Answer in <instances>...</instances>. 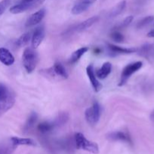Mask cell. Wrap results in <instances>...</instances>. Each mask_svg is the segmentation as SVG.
Masks as SVG:
<instances>
[{
    "label": "cell",
    "mask_w": 154,
    "mask_h": 154,
    "mask_svg": "<svg viewBox=\"0 0 154 154\" xmlns=\"http://www.w3.org/2000/svg\"><path fill=\"white\" fill-rule=\"evenodd\" d=\"M38 120V115L36 112H32L30 114L29 117L27 118V121H26L25 124H24V128H23V131L24 133H27L29 131L31 130L33 128V126L36 124V121Z\"/></svg>",
    "instance_id": "17"
},
{
    "label": "cell",
    "mask_w": 154,
    "mask_h": 154,
    "mask_svg": "<svg viewBox=\"0 0 154 154\" xmlns=\"http://www.w3.org/2000/svg\"><path fill=\"white\" fill-rule=\"evenodd\" d=\"M74 138H75V147L77 149L85 150L94 154H98L99 153V147L98 144L88 140L82 133L77 132L75 134Z\"/></svg>",
    "instance_id": "1"
},
{
    "label": "cell",
    "mask_w": 154,
    "mask_h": 154,
    "mask_svg": "<svg viewBox=\"0 0 154 154\" xmlns=\"http://www.w3.org/2000/svg\"><path fill=\"white\" fill-rule=\"evenodd\" d=\"M126 7V1H122L119 3H118L115 7H113L109 12V17L113 18L117 17L118 15L120 14L124 9Z\"/></svg>",
    "instance_id": "20"
},
{
    "label": "cell",
    "mask_w": 154,
    "mask_h": 154,
    "mask_svg": "<svg viewBox=\"0 0 154 154\" xmlns=\"http://www.w3.org/2000/svg\"><path fill=\"white\" fill-rule=\"evenodd\" d=\"M12 1L13 0H2L0 2V16L5 11L7 8L10 5Z\"/></svg>",
    "instance_id": "29"
},
{
    "label": "cell",
    "mask_w": 154,
    "mask_h": 154,
    "mask_svg": "<svg viewBox=\"0 0 154 154\" xmlns=\"http://www.w3.org/2000/svg\"><path fill=\"white\" fill-rule=\"evenodd\" d=\"M110 38H111L112 40L114 41L115 42H117V43L123 42L124 39H125V37H124L123 35L119 32H118L117 30H114L110 34Z\"/></svg>",
    "instance_id": "27"
},
{
    "label": "cell",
    "mask_w": 154,
    "mask_h": 154,
    "mask_svg": "<svg viewBox=\"0 0 154 154\" xmlns=\"http://www.w3.org/2000/svg\"><path fill=\"white\" fill-rule=\"evenodd\" d=\"M112 70V64L110 62H106L103 64L101 69L97 70L96 76L99 79H105L110 74Z\"/></svg>",
    "instance_id": "16"
},
{
    "label": "cell",
    "mask_w": 154,
    "mask_h": 154,
    "mask_svg": "<svg viewBox=\"0 0 154 154\" xmlns=\"http://www.w3.org/2000/svg\"><path fill=\"white\" fill-rule=\"evenodd\" d=\"M35 6H36V5L34 2H26L24 1H20L19 3L14 5L11 8L10 12L14 14H21L32 8H34Z\"/></svg>",
    "instance_id": "9"
},
{
    "label": "cell",
    "mask_w": 154,
    "mask_h": 154,
    "mask_svg": "<svg viewBox=\"0 0 154 154\" xmlns=\"http://www.w3.org/2000/svg\"><path fill=\"white\" fill-rule=\"evenodd\" d=\"M82 1L83 2L86 3V4L89 5H91L92 4H93L94 2H95L97 1V0H82Z\"/></svg>",
    "instance_id": "30"
},
{
    "label": "cell",
    "mask_w": 154,
    "mask_h": 154,
    "mask_svg": "<svg viewBox=\"0 0 154 154\" xmlns=\"http://www.w3.org/2000/svg\"><path fill=\"white\" fill-rule=\"evenodd\" d=\"M10 92L8 91L7 87L3 84H0V101L6 99L10 96Z\"/></svg>",
    "instance_id": "28"
},
{
    "label": "cell",
    "mask_w": 154,
    "mask_h": 154,
    "mask_svg": "<svg viewBox=\"0 0 154 154\" xmlns=\"http://www.w3.org/2000/svg\"><path fill=\"white\" fill-rule=\"evenodd\" d=\"M21 1L26 2H34V3H36V5H38L40 4V3L39 2V0H21Z\"/></svg>",
    "instance_id": "31"
},
{
    "label": "cell",
    "mask_w": 154,
    "mask_h": 154,
    "mask_svg": "<svg viewBox=\"0 0 154 154\" xmlns=\"http://www.w3.org/2000/svg\"><path fill=\"white\" fill-rule=\"evenodd\" d=\"M94 52H95V54H100V53H101V50L100 49V48H95V51H94Z\"/></svg>",
    "instance_id": "33"
},
{
    "label": "cell",
    "mask_w": 154,
    "mask_h": 154,
    "mask_svg": "<svg viewBox=\"0 0 154 154\" xmlns=\"http://www.w3.org/2000/svg\"><path fill=\"white\" fill-rule=\"evenodd\" d=\"M101 108L98 102H95L85 111V117L87 123L91 126H95L101 117Z\"/></svg>",
    "instance_id": "3"
},
{
    "label": "cell",
    "mask_w": 154,
    "mask_h": 154,
    "mask_svg": "<svg viewBox=\"0 0 154 154\" xmlns=\"http://www.w3.org/2000/svg\"><path fill=\"white\" fill-rule=\"evenodd\" d=\"M45 14H46V11H45V9L44 8L40 9V10L33 13L27 19V22H26V26L31 27L39 24L43 20V18L45 17Z\"/></svg>",
    "instance_id": "7"
},
{
    "label": "cell",
    "mask_w": 154,
    "mask_h": 154,
    "mask_svg": "<svg viewBox=\"0 0 154 154\" xmlns=\"http://www.w3.org/2000/svg\"><path fill=\"white\" fill-rule=\"evenodd\" d=\"M11 140L14 145L17 147L19 145L27 146H35L36 142L33 139L29 138H19V137H11Z\"/></svg>",
    "instance_id": "18"
},
{
    "label": "cell",
    "mask_w": 154,
    "mask_h": 154,
    "mask_svg": "<svg viewBox=\"0 0 154 154\" xmlns=\"http://www.w3.org/2000/svg\"><path fill=\"white\" fill-rule=\"evenodd\" d=\"M88 51V48H87V47H82V48H79V49L74 51L72 54V55H71L70 58H69V63H70V64H75V63H77V62L80 60V58H81Z\"/></svg>",
    "instance_id": "19"
},
{
    "label": "cell",
    "mask_w": 154,
    "mask_h": 154,
    "mask_svg": "<svg viewBox=\"0 0 154 154\" xmlns=\"http://www.w3.org/2000/svg\"><path fill=\"white\" fill-rule=\"evenodd\" d=\"M22 60L24 67L27 73L33 72L37 63V54L34 51V48H26L23 53Z\"/></svg>",
    "instance_id": "2"
},
{
    "label": "cell",
    "mask_w": 154,
    "mask_h": 154,
    "mask_svg": "<svg viewBox=\"0 0 154 154\" xmlns=\"http://www.w3.org/2000/svg\"><path fill=\"white\" fill-rule=\"evenodd\" d=\"M86 73H87L88 79L90 81L92 87H93L95 92L98 93V92L101 91L102 90V84L99 82L98 80V78L96 76V74L95 72V69H94V66L92 64L88 65L86 68Z\"/></svg>",
    "instance_id": "6"
},
{
    "label": "cell",
    "mask_w": 154,
    "mask_h": 154,
    "mask_svg": "<svg viewBox=\"0 0 154 154\" xmlns=\"http://www.w3.org/2000/svg\"><path fill=\"white\" fill-rule=\"evenodd\" d=\"M45 38V29L43 26H39L34 30L32 35V48L36 49L40 45Z\"/></svg>",
    "instance_id": "8"
},
{
    "label": "cell",
    "mask_w": 154,
    "mask_h": 154,
    "mask_svg": "<svg viewBox=\"0 0 154 154\" xmlns=\"http://www.w3.org/2000/svg\"><path fill=\"white\" fill-rule=\"evenodd\" d=\"M142 66H143V63L141 61L134 62V63L127 65L124 68L122 74H121L120 82H119V86L122 87V86L125 85L128 80L130 78V77L134 75L137 71L140 70Z\"/></svg>",
    "instance_id": "4"
},
{
    "label": "cell",
    "mask_w": 154,
    "mask_h": 154,
    "mask_svg": "<svg viewBox=\"0 0 154 154\" xmlns=\"http://www.w3.org/2000/svg\"><path fill=\"white\" fill-rule=\"evenodd\" d=\"M32 38V34L30 32H27L24 33L21 35L19 37V38L17 40L16 45L18 48H21V47H24L29 43L30 39Z\"/></svg>",
    "instance_id": "24"
},
{
    "label": "cell",
    "mask_w": 154,
    "mask_h": 154,
    "mask_svg": "<svg viewBox=\"0 0 154 154\" xmlns=\"http://www.w3.org/2000/svg\"><path fill=\"white\" fill-rule=\"evenodd\" d=\"M154 20L153 16H146L145 17L142 18L140 20H139L137 23V29H142L146 27L149 24H150L152 21Z\"/></svg>",
    "instance_id": "25"
},
{
    "label": "cell",
    "mask_w": 154,
    "mask_h": 154,
    "mask_svg": "<svg viewBox=\"0 0 154 154\" xmlns=\"http://www.w3.org/2000/svg\"><path fill=\"white\" fill-rule=\"evenodd\" d=\"M147 37L149 38H154V29L152 30H151L150 32L147 33Z\"/></svg>",
    "instance_id": "32"
},
{
    "label": "cell",
    "mask_w": 154,
    "mask_h": 154,
    "mask_svg": "<svg viewBox=\"0 0 154 154\" xmlns=\"http://www.w3.org/2000/svg\"><path fill=\"white\" fill-rule=\"evenodd\" d=\"M108 46L109 50H110V52L112 54H132V53L136 52L137 51V48H122V47L117 46V45H112V44H108L107 45Z\"/></svg>",
    "instance_id": "13"
},
{
    "label": "cell",
    "mask_w": 154,
    "mask_h": 154,
    "mask_svg": "<svg viewBox=\"0 0 154 154\" xmlns=\"http://www.w3.org/2000/svg\"><path fill=\"white\" fill-rule=\"evenodd\" d=\"M17 146L9 138L0 143V154H13Z\"/></svg>",
    "instance_id": "15"
},
{
    "label": "cell",
    "mask_w": 154,
    "mask_h": 154,
    "mask_svg": "<svg viewBox=\"0 0 154 154\" xmlns=\"http://www.w3.org/2000/svg\"><path fill=\"white\" fill-rule=\"evenodd\" d=\"M150 119L151 120L154 121V111H152V113L150 114Z\"/></svg>",
    "instance_id": "34"
},
{
    "label": "cell",
    "mask_w": 154,
    "mask_h": 154,
    "mask_svg": "<svg viewBox=\"0 0 154 154\" xmlns=\"http://www.w3.org/2000/svg\"><path fill=\"white\" fill-rule=\"evenodd\" d=\"M89 7H90L89 5L86 4V3L83 2L82 0H80L79 2H78L72 7L71 11H72V13L75 15L80 14L83 13V12L85 11L86 10H88V9L89 8Z\"/></svg>",
    "instance_id": "23"
},
{
    "label": "cell",
    "mask_w": 154,
    "mask_h": 154,
    "mask_svg": "<svg viewBox=\"0 0 154 154\" xmlns=\"http://www.w3.org/2000/svg\"><path fill=\"white\" fill-rule=\"evenodd\" d=\"M133 19H134V17L133 16H128L122 21V22L119 23L116 27H115V30L117 29H124L125 27L128 26L131 22H132Z\"/></svg>",
    "instance_id": "26"
},
{
    "label": "cell",
    "mask_w": 154,
    "mask_h": 154,
    "mask_svg": "<svg viewBox=\"0 0 154 154\" xmlns=\"http://www.w3.org/2000/svg\"><path fill=\"white\" fill-rule=\"evenodd\" d=\"M14 102L15 99L11 93L6 99L0 101V116L10 110L14 105Z\"/></svg>",
    "instance_id": "14"
},
{
    "label": "cell",
    "mask_w": 154,
    "mask_h": 154,
    "mask_svg": "<svg viewBox=\"0 0 154 154\" xmlns=\"http://www.w3.org/2000/svg\"><path fill=\"white\" fill-rule=\"evenodd\" d=\"M99 20V17L98 16H93L91 17L88 18V19L85 20L83 22L80 23L79 25L76 26L75 27V32H81L85 31V30L88 29L90 28L91 26H93L95 23H97Z\"/></svg>",
    "instance_id": "12"
},
{
    "label": "cell",
    "mask_w": 154,
    "mask_h": 154,
    "mask_svg": "<svg viewBox=\"0 0 154 154\" xmlns=\"http://www.w3.org/2000/svg\"><path fill=\"white\" fill-rule=\"evenodd\" d=\"M107 138L110 140H112V141H125V142H128L129 144L131 143V139L129 134L125 132H122V131L110 132L107 135Z\"/></svg>",
    "instance_id": "11"
},
{
    "label": "cell",
    "mask_w": 154,
    "mask_h": 154,
    "mask_svg": "<svg viewBox=\"0 0 154 154\" xmlns=\"http://www.w3.org/2000/svg\"><path fill=\"white\" fill-rule=\"evenodd\" d=\"M45 72L46 73L47 76L51 77L53 78H58L59 80H64L68 78V74L66 69L59 62L54 63L52 67L47 69Z\"/></svg>",
    "instance_id": "5"
},
{
    "label": "cell",
    "mask_w": 154,
    "mask_h": 154,
    "mask_svg": "<svg viewBox=\"0 0 154 154\" xmlns=\"http://www.w3.org/2000/svg\"><path fill=\"white\" fill-rule=\"evenodd\" d=\"M54 128H55V126H54V123L53 122L51 123V122L48 121L42 122V123H39L37 126L38 131L42 134L48 133V132L54 130Z\"/></svg>",
    "instance_id": "21"
},
{
    "label": "cell",
    "mask_w": 154,
    "mask_h": 154,
    "mask_svg": "<svg viewBox=\"0 0 154 154\" xmlns=\"http://www.w3.org/2000/svg\"><path fill=\"white\" fill-rule=\"evenodd\" d=\"M69 114L67 113L60 112L53 123H54L55 127H59V126H63V125L66 124L68 122V120H69Z\"/></svg>",
    "instance_id": "22"
},
{
    "label": "cell",
    "mask_w": 154,
    "mask_h": 154,
    "mask_svg": "<svg viewBox=\"0 0 154 154\" xmlns=\"http://www.w3.org/2000/svg\"><path fill=\"white\" fill-rule=\"evenodd\" d=\"M14 57L9 50L0 48V62L6 66H10L14 63Z\"/></svg>",
    "instance_id": "10"
}]
</instances>
